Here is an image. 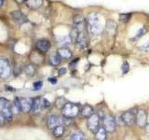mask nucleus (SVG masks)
I'll list each match as a JSON object with an SVG mask.
<instances>
[{
	"mask_svg": "<svg viewBox=\"0 0 149 140\" xmlns=\"http://www.w3.org/2000/svg\"><path fill=\"white\" fill-rule=\"evenodd\" d=\"M88 28L92 35H100L102 31V25L99 14L91 13L88 17Z\"/></svg>",
	"mask_w": 149,
	"mask_h": 140,
	"instance_id": "nucleus-1",
	"label": "nucleus"
},
{
	"mask_svg": "<svg viewBox=\"0 0 149 140\" xmlns=\"http://www.w3.org/2000/svg\"><path fill=\"white\" fill-rule=\"evenodd\" d=\"M79 112H80L79 106L77 104H74V103H66L62 108L63 115L67 119L74 118L79 114Z\"/></svg>",
	"mask_w": 149,
	"mask_h": 140,
	"instance_id": "nucleus-2",
	"label": "nucleus"
},
{
	"mask_svg": "<svg viewBox=\"0 0 149 140\" xmlns=\"http://www.w3.org/2000/svg\"><path fill=\"white\" fill-rule=\"evenodd\" d=\"M0 113H2L7 120H11L13 112L11 108V105L9 101H8L5 98H0Z\"/></svg>",
	"mask_w": 149,
	"mask_h": 140,
	"instance_id": "nucleus-3",
	"label": "nucleus"
},
{
	"mask_svg": "<svg viewBox=\"0 0 149 140\" xmlns=\"http://www.w3.org/2000/svg\"><path fill=\"white\" fill-rule=\"evenodd\" d=\"M104 128L107 133H113L116 131V123L112 115H107L104 118Z\"/></svg>",
	"mask_w": 149,
	"mask_h": 140,
	"instance_id": "nucleus-4",
	"label": "nucleus"
},
{
	"mask_svg": "<svg viewBox=\"0 0 149 140\" xmlns=\"http://www.w3.org/2000/svg\"><path fill=\"white\" fill-rule=\"evenodd\" d=\"M99 123H100L99 115L93 113L91 117L88 118V121H87L88 128V130H91L93 133H95L96 131L99 129Z\"/></svg>",
	"mask_w": 149,
	"mask_h": 140,
	"instance_id": "nucleus-5",
	"label": "nucleus"
},
{
	"mask_svg": "<svg viewBox=\"0 0 149 140\" xmlns=\"http://www.w3.org/2000/svg\"><path fill=\"white\" fill-rule=\"evenodd\" d=\"M10 75V65L7 59L0 58V77L7 78Z\"/></svg>",
	"mask_w": 149,
	"mask_h": 140,
	"instance_id": "nucleus-6",
	"label": "nucleus"
},
{
	"mask_svg": "<svg viewBox=\"0 0 149 140\" xmlns=\"http://www.w3.org/2000/svg\"><path fill=\"white\" fill-rule=\"evenodd\" d=\"M147 121V115L146 110L140 109L137 111L136 116H135V123L139 127H146Z\"/></svg>",
	"mask_w": 149,
	"mask_h": 140,
	"instance_id": "nucleus-7",
	"label": "nucleus"
},
{
	"mask_svg": "<svg viewBox=\"0 0 149 140\" xmlns=\"http://www.w3.org/2000/svg\"><path fill=\"white\" fill-rule=\"evenodd\" d=\"M63 120L61 118L60 116L57 115H50L47 119V124L49 129H54L55 127H57L59 125H63Z\"/></svg>",
	"mask_w": 149,
	"mask_h": 140,
	"instance_id": "nucleus-8",
	"label": "nucleus"
},
{
	"mask_svg": "<svg viewBox=\"0 0 149 140\" xmlns=\"http://www.w3.org/2000/svg\"><path fill=\"white\" fill-rule=\"evenodd\" d=\"M36 48L38 52L46 53V52H48L50 49V42L48 39H39L36 41Z\"/></svg>",
	"mask_w": 149,
	"mask_h": 140,
	"instance_id": "nucleus-9",
	"label": "nucleus"
},
{
	"mask_svg": "<svg viewBox=\"0 0 149 140\" xmlns=\"http://www.w3.org/2000/svg\"><path fill=\"white\" fill-rule=\"evenodd\" d=\"M135 116H136V113H134L133 111H127L121 115L120 119L125 124L132 125L135 123Z\"/></svg>",
	"mask_w": 149,
	"mask_h": 140,
	"instance_id": "nucleus-10",
	"label": "nucleus"
},
{
	"mask_svg": "<svg viewBox=\"0 0 149 140\" xmlns=\"http://www.w3.org/2000/svg\"><path fill=\"white\" fill-rule=\"evenodd\" d=\"M42 107H43V103H42L41 97H36L33 99L32 105V112L35 115H39L41 113Z\"/></svg>",
	"mask_w": 149,
	"mask_h": 140,
	"instance_id": "nucleus-11",
	"label": "nucleus"
},
{
	"mask_svg": "<svg viewBox=\"0 0 149 140\" xmlns=\"http://www.w3.org/2000/svg\"><path fill=\"white\" fill-rule=\"evenodd\" d=\"M21 103V110L25 112H30L32 110V105H33V99L32 98H19Z\"/></svg>",
	"mask_w": 149,
	"mask_h": 140,
	"instance_id": "nucleus-12",
	"label": "nucleus"
},
{
	"mask_svg": "<svg viewBox=\"0 0 149 140\" xmlns=\"http://www.w3.org/2000/svg\"><path fill=\"white\" fill-rule=\"evenodd\" d=\"M11 18L14 22H15L16 23H19V24H22V23H24L27 21L26 17L19 10L12 11L11 12Z\"/></svg>",
	"mask_w": 149,
	"mask_h": 140,
	"instance_id": "nucleus-13",
	"label": "nucleus"
},
{
	"mask_svg": "<svg viewBox=\"0 0 149 140\" xmlns=\"http://www.w3.org/2000/svg\"><path fill=\"white\" fill-rule=\"evenodd\" d=\"M76 44L80 49L85 48V47L87 46V36H86L85 30L78 31V36H77V39L76 41Z\"/></svg>",
	"mask_w": 149,
	"mask_h": 140,
	"instance_id": "nucleus-14",
	"label": "nucleus"
},
{
	"mask_svg": "<svg viewBox=\"0 0 149 140\" xmlns=\"http://www.w3.org/2000/svg\"><path fill=\"white\" fill-rule=\"evenodd\" d=\"M57 52L59 53V55L61 56L62 59H70L72 57V52L67 47H62L58 50Z\"/></svg>",
	"mask_w": 149,
	"mask_h": 140,
	"instance_id": "nucleus-15",
	"label": "nucleus"
},
{
	"mask_svg": "<svg viewBox=\"0 0 149 140\" xmlns=\"http://www.w3.org/2000/svg\"><path fill=\"white\" fill-rule=\"evenodd\" d=\"M26 6L31 9H36L42 5V0H25Z\"/></svg>",
	"mask_w": 149,
	"mask_h": 140,
	"instance_id": "nucleus-16",
	"label": "nucleus"
},
{
	"mask_svg": "<svg viewBox=\"0 0 149 140\" xmlns=\"http://www.w3.org/2000/svg\"><path fill=\"white\" fill-rule=\"evenodd\" d=\"M81 116L84 117V118H88L93 114V108L92 106L90 105H85L83 106V108L80 111Z\"/></svg>",
	"mask_w": 149,
	"mask_h": 140,
	"instance_id": "nucleus-17",
	"label": "nucleus"
},
{
	"mask_svg": "<svg viewBox=\"0 0 149 140\" xmlns=\"http://www.w3.org/2000/svg\"><path fill=\"white\" fill-rule=\"evenodd\" d=\"M107 132L104 127H99L96 132H95V139L96 140H106V135Z\"/></svg>",
	"mask_w": 149,
	"mask_h": 140,
	"instance_id": "nucleus-18",
	"label": "nucleus"
},
{
	"mask_svg": "<svg viewBox=\"0 0 149 140\" xmlns=\"http://www.w3.org/2000/svg\"><path fill=\"white\" fill-rule=\"evenodd\" d=\"M61 60H62V58H61V56L59 55L58 52L52 53L50 55V57H49V62H50L51 64L54 65V66H57V65L60 64Z\"/></svg>",
	"mask_w": 149,
	"mask_h": 140,
	"instance_id": "nucleus-19",
	"label": "nucleus"
},
{
	"mask_svg": "<svg viewBox=\"0 0 149 140\" xmlns=\"http://www.w3.org/2000/svg\"><path fill=\"white\" fill-rule=\"evenodd\" d=\"M36 72V67L35 66L34 64H27L26 66L24 67V73L27 75L28 77L35 76Z\"/></svg>",
	"mask_w": 149,
	"mask_h": 140,
	"instance_id": "nucleus-20",
	"label": "nucleus"
},
{
	"mask_svg": "<svg viewBox=\"0 0 149 140\" xmlns=\"http://www.w3.org/2000/svg\"><path fill=\"white\" fill-rule=\"evenodd\" d=\"M63 134H64V127L63 125H59L53 129V135L55 137H58V138L62 137Z\"/></svg>",
	"mask_w": 149,
	"mask_h": 140,
	"instance_id": "nucleus-21",
	"label": "nucleus"
},
{
	"mask_svg": "<svg viewBox=\"0 0 149 140\" xmlns=\"http://www.w3.org/2000/svg\"><path fill=\"white\" fill-rule=\"evenodd\" d=\"M58 42L63 47H67L72 41H71V38H70V36H61L58 38Z\"/></svg>",
	"mask_w": 149,
	"mask_h": 140,
	"instance_id": "nucleus-22",
	"label": "nucleus"
},
{
	"mask_svg": "<svg viewBox=\"0 0 149 140\" xmlns=\"http://www.w3.org/2000/svg\"><path fill=\"white\" fill-rule=\"evenodd\" d=\"M70 140H85V135L82 132H76L70 136Z\"/></svg>",
	"mask_w": 149,
	"mask_h": 140,
	"instance_id": "nucleus-23",
	"label": "nucleus"
},
{
	"mask_svg": "<svg viewBox=\"0 0 149 140\" xmlns=\"http://www.w3.org/2000/svg\"><path fill=\"white\" fill-rule=\"evenodd\" d=\"M70 38H71V41L74 42V43H76V41L77 39V36H78V30L77 29L76 27H73L71 32H70Z\"/></svg>",
	"mask_w": 149,
	"mask_h": 140,
	"instance_id": "nucleus-24",
	"label": "nucleus"
},
{
	"mask_svg": "<svg viewBox=\"0 0 149 140\" xmlns=\"http://www.w3.org/2000/svg\"><path fill=\"white\" fill-rule=\"evenodd\" d=\"M66 100L64 99V98L63 97H59L57 100H56L55 104H56V106L59 107V108H63V107L65 106V104H66Z\"/></svg>",
	"mask_w": 149,
	"mask_h": 140,
	"instance_id": "nucleus-25",
	"label": "nucleus"
},
{
	"mask_svg": "<svg viewBox=\"0 0 149 140\" xmlns=\"http://www.w3.org/2000/svg\"><path fill=\"white\" fill-rule=\"evenodd\" d=\"M130 17H132V14L130 13H125V14H120V16H119V21L121 22H128L130 21Z\"/></svg>",
	"mask_w": 149,
	"mask_h": 140,
	"instance_id": "nucleus-26",
	"label": "nucleus"
},
{
	"mask_svg": "<svg viewBox=\"0 0 149 140\" xmlns=\"http://www.w3.org/2000/svg\"><path fill=\"white\" fill-rule=\"evenodd\" d=\"M106 27H107V30L108 32H111V33H115L116 31V24L113 21H108L106 23Z\"/></svg>",
	"mask_w": 149,
	"mask_h": 140,
	"instance_id": "nucleus-27",
	"label": "nucleus"
},
{
	"mask_svg": "<svg viewBox=\"0 0 149 140\" xmlns=\"http://www.w3.org/2000/svg\"><path fill=\"white\" fill-rule=\"evenodd\" d=\"M82 22H85V20H84V17L82 15H76L74 17V24H78V23H82Z\"/></svg>",
	"mask_w": 149,
	"mask_h": 140,
	"instance_id": "nucleus-28",
	"label": "nucleus"
},
{
	"mask_svg": "<svg viewBox=\"0 0 149 140\" xmlns=\"http://www.w3.org/2000/svg\"><path fill=\"white\" fill-rule=\"evenodd\" d=\"M146 28H142V29H140L139 31H138V33H137V35L134 36V38H133V40H136V39H138V38H140L144 33H146Z\"/></svg>",
	"mask_w": 149,
	"mask_h": 140,
	"instance_id": "nucleus-29",
	"label": "nucleus"
},
{
	"mask_svg": "<svg viewBox=\"0 0 149 140\" xmlns=\"http://www.w3.org/2000/svg\"><path fill=\"white\" fill-rule=\"evenodd\" d=\"M129 69H130L129 64H128L127 62H124V63H123V64H122V72H123L124 74L128 73Z\"/></svg>",
	"mask_w": 149,
	"mask_h": 140,
	"instance_id": "nucleus-30",
	"label": "nucleus"
},
{
	"mask_svg": "<svg viewBox=\"0 0 149 140\" xmlns=\"http://www.w3.org/2000/svg\"><path fill=\"white\" fill-rule=\"evenodd\" d=\"M42 86H43V82H42V81H36V82L34 83V89H35V91L39 90V89H41Z\"/></svg>",
	"mask_w": 149,
	"mask_h": 140,
	"instance_id": "nucleus-31",
	"label": "nucleus"
},
{
	"mask_svg": "<svg viewBox=\"0 0 149 140\" xmlns=\"http://www.w3.org/2000/svg\"><path fill=\"white\" fill-rule=\"evenodd\" d=\"M42 103H43V107H45V108H49V107L51 106L50 102L49 100L45 99V98H42Z\"/></svg>",
	"mask_w": 149,
	"mask_h": 140,
	"instance_id": "nucleus-32",
	"label": "nucleus"
},
{
	"mask_svg": "<svg viewBox=\"0 0 149 140\" xmlns=\"http://www.w3.org/2000/svg\"><path fill=\"white\" fill-rule=\"evenodd\" d=\"M141 49L143 50L149 51V42H147V43H146V44H143V46H141Z\"/></svg>",
	"mask_w": 149,
	"mask_h": 140,
	"instance_id": "nucleus-33",
	"label": "nucleus"
},
{
	"mask_svg": "<svg viewBox=\"0 0 149 140\" xmlns=\"http://www.w3.org/2000/svg\"><path fill=\"white\" fill-rule=\"evenodd\" d=\"M58 73H59L60 76H63V75H64L65 73H66V68H64V67L60 68V69H59V71H58Z\"/></svg>",
	"mask_w": 149,
	"mask_h": 140,
	"instance_id": "nucleus-34",
	"label": "nucleus"
},
{
	"mask_svg": "<svg viewBox=\"0 0 149 140\" xmlns=\"http://www.w3.org/2000/svg\"><path fill=\"white\" fill-rule=\"evenodd\" d=\"M49 81L51 84H56V83H57V78H49Z\"/></svg>",
	"mask_w": 149,
	"mask_h": 140,
	"instance_id": "nucleus-35",
	"label": "nucleus"
},
{
	"mask_svg": "<svg viewBox=\"0 0 149 140\" xmlns=\"http://www.w3.org/2000/svg\"><path fill=\"white\" fill-rule=\"evenodd\" d=\"M6 88L8 89V91H11V92H14V91H15V89L12 88V87H8V86H7Z\"/></svg>",
	"mask_w": 149,
	"mask_h": 140,
	"instance_id": "nucleus-36",
	"label": "nucleus"
},
{
	"mask_svg": "<svg viewBox=\"0 0 149 140\" xmlns=\"http://www.w3.org/2000/svg\"><path fill=\"white\" fill-rule=\"evenodd\" d=\"M146 134H147V135L149 136V124L148 125H146Z\"/></svg>",
	"mask_w": 149,
	"mask_h": 140,
	"instance_id": "nucleus-37",
	"label": "nucleus"
},
{
	"mask_svg": "<svg viewBox=\"0 0 149 140\" xmlns=\"http://www.w3.org/2000/svg\"><path fill=\"white\" fill-rule=\"evenodd\" d=\"M15 1L17 2V3H23V2H25V0H15Z\"/></svg>",
	"mask_w": 149,
	"mask_h": 140,
	"instance_id": "nucleus-38",
	"label": "nucleus"
},
{
	"mask_svg": "<svg viewBox=\"0 0 149 140\" xmlns=\"http://www.w3.org/2000/svg\"><path fill=\"white\" fill-rule=\"evenodd\" d=\"M4 4V0H0V8L2 7V5Z\"/></svg>",
	"mask_w": 149,
	"mask_h": 140,
	"instance_id": "nucleus-39",
	"label": "nucleus"
}]
</instances>
